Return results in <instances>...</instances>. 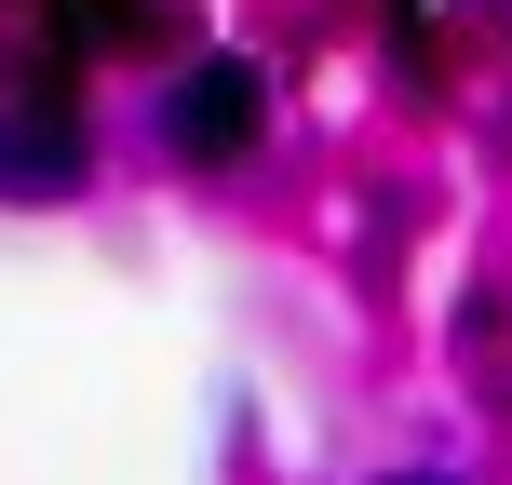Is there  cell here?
Here are the masks:
<instances>
[{
  "label": "cell",
  "instance_id": "obj_1",
  "mask_svg": "<svg viewBox=\"0 0 512 485\" xmlns=\"http://www.w3.org/2000/svg\"><path fill=\"white\" fill-rule=\"evenodd\" d=\"M176 149L189 162H243L256 149V68H243V54H216V68L176 81Z\"/></svg>",
  "mask_w": 512,
  "mask_h": 485
},
{
  "label": "cell",
  "instance_id": "obj_2",
  "mask_svg": "<svg viewBox=\"0 0 512 485\" xmlns=\"http://www.w3.org/2000/svg\"><path fill=\"white\" fill-rule=\"evenodd\" d=\"M0 189L14 203H41V189H81V122H0Z\"/></svg>",
  "mask_w": 512,
  "mask_h": 485
},
{
  "label": "cell",
  "instance_id": "obj_3",
  "mask_svg": "<svg viewBox=\"0 0 512 485\" xmlns=\"http://www.w3.org/2000/svg\"><path fill=\"white\" fill-rule=\"evenodd\" d=\"M405 485H418V472H405Z\"/></svg>",
  "mask_w": 512,
  "mask_h": 485
}]
</instances>
